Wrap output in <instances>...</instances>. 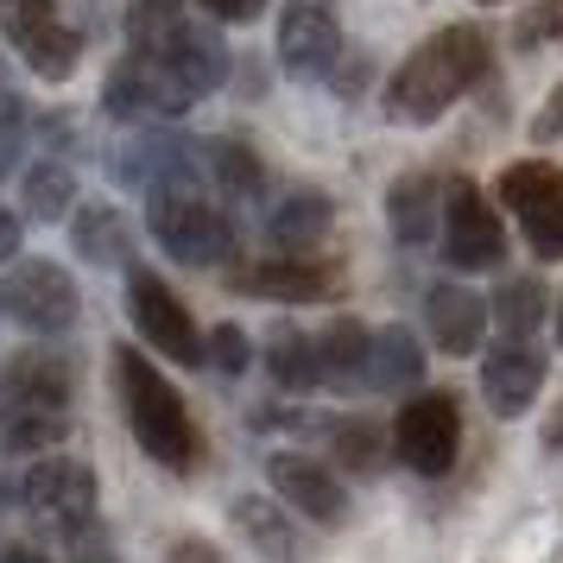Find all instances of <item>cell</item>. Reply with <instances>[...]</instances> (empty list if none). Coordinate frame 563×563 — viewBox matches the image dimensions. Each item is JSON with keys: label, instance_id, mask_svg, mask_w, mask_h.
Here are the masks:
<instances>
[{"label": "cell", "instance_id": "44dd1931", "mask_svg": "<svg viewBox=\"0 0 563 563\" xmlns=\"http://www.w3.org/2000/svg\"><path fill=\"white\" fill-rule=\"evenodd\" d=\"M335 209L323 190H291V197H279L273 203V216H266V234H273V247L279 254H310L323 234H330Z\"/></svg>", "mask_w": 563, "mask_h": 563}, {"label": "cell", "instance_id": "f35d334b", "mask_svg": "<svg viewBox=\"0 0 563 563\" xmlns=\"http://www.w3.org/2000/svg\"><path fill=\"white\" fill-rule=\"evenodd\" d=\"M172 563H222V551H216L209 538H178V544H172Z\"/></svg>", "mask_w": 563, "mask_h": 563}, {"label": "cell", "instance_id": "74e56055", "mask_svg": "<svg viewBox=\"0 0 563 563\" xmlns=\"http://www.w3.org/2000/svg\"><path fill=\"white\" fill-rule=\"evenodd\" d=\"M563 140V82L551 89V102L532 114V146H558Z\"/></svg>", "mask_w": 563, "mask_h": 563}, {"label": "cell", "instance_id": "ab89813d", "mask_svg": "<svg viewBox=\"0 0 563 563\" xmlns=\"http://www.w3.org/2000/svg\"><path fill=\"white\" fill-rule=\"evenodd\" d=\"M0 563H52V558H45V551H32V544H7Z\"/></svg>", "mask_w": 563, "mask_h": 563}, {"label": "cell", "instance_id": "836d02e7", "mask_svg": "<svg viewBox=\"0 0 563 563\" xmlns=\"http://www.w3.org/2000/svg\"><path fill=\"white\" fill-rule=\"evenodd\" d=\"M335 418H317V411H298V406H266L254 411V431H310V437H330Z\"/></svg>", "mask_w": 563, "mask_h": 563}, {"label": "cell", "instance_id": "30bf717a", "mask_svg": "<svg viewBox=\"0 0 563 563\" xmlns=\"http://www.w3.org/2000/svg\"><path fill=\"white\" fill-rule=\"evenodd\" d=\"M20 500H26V512L45 526V532L70 538L82 532V526H96V475L82 468L77 456H45L26 468V482H20Z\"/></svg>", "mask_w": 563, "mask_h": 563}, {"label": "cell", "instance_id": "7402d4cb", "mask_svg": "<svg viewBox=\"0 0 563 563\" xmlns=\"http://www.w3.org/2000/svg\"><path fill=\"white\" fill-rule=\"evenodd\" d=\"M70 247H77V260H89V266H121L133 247V229L128 216L114 203H82L70 209Z\"/></svg>", "mask_w": 563, "mask_h": 563}, {"label": "cell", "instance_id": "e575fe53", "mask_svg": "<svg viewBox=\"0 0 563 563\" xmlns=\"http://www.w3.org/2000/svg\"><path fill=\"white\" fill-rule=\"evenodd\" d=\"M209 367L216 374H247V335L234 330V323H222V330H209Z\"/></svg>", "mask_w": 563, "mask_h": 563}, {"label": "cell", "instance_id": "f1b7e54d", "mask_svg": "<svg viewBox=\"0 0 563 563\" xmlns=\"http://www.w3.org/2000/svg\"><path fill=\"white\" fill-rule=\"evenodd\" d=\"M70 197H77V178L64 158H45L26 172V216L32 222H64L70 216Z\"/></svg>", "mask_w": 563, "mask_h": 563}, {"label": "cell", "instance_id": "d4e9b609", "mask_svg": "<svg viewBox=\"0 0 563 563\" xmlns=\"http://www.w3.org/2000/svg\"><path fill=\"white\" fill-rule=\"evenodd\" d=\"M424 380V349L411 330H374V355H367V386L380 393H399V386H418Z\"/></svg>", "mask_w": 563, "mask_h": 563}, {"label": "cell", "instance_id": "60d3db41", "mask_svg": "<svg viewBox=\"0 0 563 563\" xmlns=\"http://www.w3.org/2000/svg\"><path fill=\"white\" fill-rule=\"evenodd\" d=\"M544 443H558V450H563V411H558V424H551V431H544Z\"/></svg>", "mask_w": 563, "mask_h": 563}, {"label": "cell", "instance_id": "ffe728a7", "mask_svg": "<svg viewBox=\"0 0 563 563\" xmlns=\"http://www.w3.org/2000/svg\"><path fill=\"white\" fill-rule=\"evenodd\" d=\"M386 222H393V234L406 247H424L437 234V222H443V184L431 172H406V178L386 190Z\"/></svg>", "mask_w": 563, "mask_h": 563}, {"label": "cell", "instance_id": "52a82bcc", "mask_svg": "<svg viewBox=\"0 0 563 563\" xmlns=\"http://www.w3.org/2000/svg\"><path fill=\"white\" fill-rule=\"evenodd\" d=\"M456 450H462L456 393H418V399L399 406V418H393V456H399V468L437 482V475L456 468Z\"/></svg>", "mask_w": 563, "mask_h": 563}, {"label": "cell", "instance_id": "9a60e30c", "mask_svg": "<svg viewBox=\"0 0 563 563\" xmlns=\"http://www.w3.org/2000/svg\"><path fill=\"white\" fill-rule=\"evenodd\" d=\"M52 411H70V361L57 349H26L0 361V424L52 418Z\"/></svg>", "mask_w": 563, "mask_h": 563}, {"label": "cell", "instance_id": "7bdbcfd3", "mask_svg": "<svg viewBox=\"0 0 563 563\" xmlns=\"http://www.w3.org/2000/svg\"><path fill=\"white\" fill-rule=\"evenodd\" d=\"M0 310H7V305H0Z\"/></svg>", "mask_w": 563, "mask_h": 563}, {"label": "cell", "instance_id": "d6986e66", "mask_svg": "<svg viewBox=\"0 0 563 563\" xmlns=\"http://www.w3.org/2000/svg\"><path fill=\"white\" fill-rule=\"evenodd\" d=\"M424 330L443 355H475L487 335V298L468 285H431L424 291Z\"/></svg>", "mask_w": 563, "mask_h": 563}, {"label": "cell", "instance_id": "2e32d148", "mask_svg": "<svg viewBox=\"0 0 563 563\" xmlns=\"http://www.w3.org/2000/svg\"><path fill=\"white\" fill-rule=\"evenodd\" d=\"M335 57H342V20H335V0H285L279 13V64L291 77H330Z\"/></svg>", "mask_w": 563, "mask_h": 563}, {"label": "cell", "instance_id": "3957f363", "mask_svg": "<svg viewBox=\"0 0 563 563\" xmlns=\"http://www.w3.org/2000/svg\"><path fill=\"white\" fill-rule=\"evenodd\" d=\"M128 45H133V57H153L158 70H172L197 102L229 82V45H222V32L190 20L184 0H133Z\"/></svg>", "mask_w": 563, "mask_h": 563}, {"label": "cell", "instance_id": "ac0fdd59", "mask_svg": "<svg viewBox=\"0 0 563 563\" xmlns=\"http://www.w3.org/2000/svg\"><path fill=\"white\" fill-rule=\"evenodd\" d=\"M544 386V349L532 342H507V349H487L482 361V399L494 418H526V406Z\"/></svg>", "mask_w": 563, "mask_h": 563}, {"label": "cell", "instance_id": "f546056e", "mask_svg": "<svg viewBox=\"0 0 563 563\" xmlns=\"http://www.w3.org/2000/svg\"><path fill=\"white\" fill-rule=\"evenodd\" d=\"M494 317H500V330H507L512 342H526V335L551 317V298H544V285H538V279H512V285H500Z\"/></svg>", "mask_w": 563, "mask_h": 563}, {"label": "cell", "instance_id": "5bb4252c", "mask_svg": "<svg viewBox=\"0 0 563 563\" xmlns=\"http://www.w3.org/2000/svg\"><path fill=\"white\" fill-rule=\"evenodd\" d=\"M197 102L190 89H184L172 70H158L153 57H121L114 70H108V82H102V108L114 114V121H178L184 108Z\"/></svg>", "mask_w": 563, "mask_h": 563}, {"label": "cell", "instance_id": "484cf974", "mask_svg": "<svg viewBox=\"0 0 563 563\" xmlns=\"http://www.w3.org/2000/svg\"><path fill=\"white\" fill-rule=\"evenodd\" d=\"M229 519H234V532L247 538L266 563H298V538H291L285 512L273 507V500H234Z\"/></svg>", "mask_w": 563, "mask_h": 563}, {"label": "cell", "instance_id": "4dcf8cb0", "mask_svg": "<svg viewBox=\"0 0 563 563\" xmlns=\"http://www.w3.org/2000/svg\"><path fill=\"white\" fill-rule=\"evenodd\" d=\"M70 437V411H52V418H13V424H0V443L13 450V456H26V450H57Z\"/></svg>", "mask_w": 563, "mask_h": 563}, {"label": "cell", "instance_id": "cb8c5ba5", "mask_svg": "<svg viewBox=\"0 0 563 563\" xmlns=\"http://www.w3.org/2000/svg\"><path fill=\"white\" fill-rule=\"evenodd\" d=\"M367 355H374V330L355 323V317H335L330 330L317 335V361H323V380L330 386L367 380Z\"/></svg>", "mask_w": 563, "mask_h": 563}, {"label": "cell", "instance_id": "b9f144b4", "mask_svg": "<svg viewBox=\"0 0 563 563\" xmlns=\"http://www.w3.org/2000/svg\"><path fill=\"white\" fill-rule=\"evenodd\" d=\"M558 335H563V305H558Z\"/></svg>", "mask_w": 563, "mask_h": 563}, {"label": "cell", "instance_id": "4316f807", "mask_svg": "<svg viewBox=\"0 0 563 563\" xmlns=\"http://www.w3.org/2000/svg\"><path fill=\"white\" fill-rule=\"evenodd\" d=\"M330 443H335V462H342L349 475H380L386 456H393V431L367 424V418H335Z\"/></svg>", "mask_w": 563, "mask_h": 563}, {"label": "cell", "instance_id": "4fadbf2b", "mask_svg": "<svg viewBox=\"0 0 563 563\" xmlns=\"http://www.w3.org/2000/svg\"><path fill=\"white\" fill-rule=\"evenodd\" d=\"M197 172H203V153L184 133H140L114 153V178L140 190L146 203L165 197V190H197Z\"/></svg>", "mask_w": 563, "mask_h": 563}, {"label": "cell", "instance_id": "7a4b0ae2", "mask_svg": "<svg viewBox=\"0 0 563 563\" xmlns=\"http://www.w3.org/2000/svg\"><path fill=\"white\" fill-rule=\"evenodd\" d=\"M114 393H121L133 443H140L158 468L197 475V462H203V431H197V418L184 406V393L146 361V349H114Z\"/></svg>", "mask_w": 563, "mask_h": 563}, {"label": "cell", "instance_id": "1f68e13d", "mask_svg": "<svg viewBox=\"0 0 563 563\" xmlns=\"http://www.w3.org/2000/svg\"><path fill=\"white\" fill-rule=\"evenodd\" d=\"M512 45H519V52L563 45V0H532V7L512 20Z\"/></svg>", "mask_w": 563, "mask_h": 563}, {"label": "cell", "instance_id": "7c38bea8", "mask_svg": "<svg viewBox=\"0 0 563 563\" xmlns=\"http://www.w3.org/2000/svg\"><path fill=\"white\" fill-rule=\"evenodd\" d=\"M229 285L266 305H317L342 291V266L335 260H310V254H266L247 266H229Z\"/></svg>", "mask_w": 563, "mask_h": 563}, {"label": "cell", "instance_id": "8fae6325", "mask_svg": "<svg viewBox=\"0 0 563 563\" xmlns=\"http://www.w3.org/2000/svg\"><path fill=\"white\" fill-rule=\"evenodd\" d=\"M0 305H7V317L26 335H64V330H77V317H82L77 279L57 260H20L13 279L0 285Z\"/></svg>", "mask_w": 563, "mask_h": 563}, {"label": "cell", "instance_id": "8d00e7d4", "mask_svg": "<svg viewBox=\"0 0 563 563\" xmlns=\"http://www.w3.org/2000/svg\"><path fill=\"white\" fill-rule=\"evenodd\" d=\"M209 20H222V26H254L260 13H266V0H197Z\"/></svg>", "mask_w": 563, "mask_h": 563}, {"label": "cell", "instance_id": "8992f818", "mask_svg": "<svg viewBox=\"0 0 563 563\" xmlns=\"http://www.w3.org/2000/svg\"><path fill=\"white\" fill-rule=\"evenodd\" d=\"M0 38L26 57L32 77L64 82L82 64V32L57 13V0H0Z\"/></svg>", "mask_w": 563, "mask_h": 563}, {"label": "cell", "instance_id": "d6a6232c", "mask_svg": "<svg viewBox=\"0 0 563 563\" xmlns=\"http://www.w3.org/2000/svg\"><path fill=\"white\" fill-rule=\"evenodd\" d=\"M20 146H26V108L13 89H0V178L20 165Z\"/></svg>", "mask_w": 563, "mask_h": 563}, {"label": "cell", "instance_id": "277c9868", "mask_svg": "<svg viewBox=\"0 0 563 563\" xmlns=\"http://www.w3.org/2000/svg\"><path fill=\"white\" fill-rule=\"evenodd\" d=\"M437 254L450 260L456 273H494L507 260V229H500V209L487 203L482 184L450 178L443 184V222H437Z\"/></svg>", "mask_w": 563, "mask_h": 563}, {"label": "cell", "instance_id": "9c48e42d", "mask_svg": "<svg viewBox=\"0 0 563 563\" xmlns=\"http://www.w3.org/2000/svg\"><path fill=\"white\" fill-rule=\"evenodd\" d=\"M128 317H133V330L146 335V349H158L165 361H178V367L209 361L203 335H197V317L184 310V298L158 279L153 266H128Z\"/></svg>", "mask_w": 563, "mask_h": 563}, {"label": "cell", "instance_id": "5b68a950", "mask_svg": "<svg viewBox=\"0 0 563 563\" xmlns=\"http://www.w3.org/2000/svg\"><path fill=\"white\" fill-rule=\"evenodd\" d=\"M146 229H153V241L178 266H222L234 247L229 216L216 203H203L197 190H165V197H153L146 203Z\"/></svg>", "mask_w": 563, "mask_h": 563}, {"label": "cell", "instance_id": "6da1fadb", "mask_svg": "<svg viewBox=\"0 0 563 563\" xmlns=\"http://www.w3.org/2000/svg\"><path fill=\"white\" fill-rule=\"evenodd\" d=\"M494 77V38L482 26H443L393 70L386 82V114L399 128H431L450 108Z\"/></svg>", "mask_w": 563, "mask_h": 563}, {"label": "cell", "instance_id": "ba28073f", "mask_svg": "<svg viewBox=\"0 0 563 563\" xmlns=\"http://www.w3.org/2000/svg\"><path fill=\"white\" fill-rule=\"evenodd\" d=\"M494 197L512 209V222L526 229V247L538 260H563V165L551 158H519L500 172Z\"/></svg>", "mask_w": 563, "mask_h": 563}, {"label": "cell", "instance_id": "603a6c76", "mask_svg": "<svg viewBox=\"0 0 563 563\" xmlns=\"http://www.w3.org/2000/svg\"><path fill=\"white\" fill-rule=\"evenodd\" d=\"M203 172L216 178V190H229V197H241V203L266 190V165H260V153L247 146V140H234V133L203 140Z\"/></svg>", "mask_w": 563, "mask_h": 563}, {"label": "cell", "instance_id": "83f0119b", "mask_svg": "<svg viewBox=\"0 0 563 563\" xmlns=\"http://www.w3.org/2000/svg\"><path fill=\"white\" fill-rule=\"evenodd\" d=\"M266 367H273V380H279L285 393H310V386L323 380L317 342L298 335V330H273V342H266Z\"/></svg>", "mask_w": 563, "mask_h": 563}, {"label": "cell", "instance_id": "e0dca14e", "mask_svg": "<svg viewBox=\"0 0 563 563\" xmlns=\"http://www.w3.org/2000/svg\"><path fill=\"white\" fill-rule=\"evenodd\" d=\"M266 482H273V494H279L285 507H298L305 519H317L323 532H335L349 519V487L335 482L323 462L279 450V456H266Z\"/></svg>", "mask_w": 563, "mask_h": 563}, {"label": "cell", "instance_id": "d590c367", "mask_svg": "<svg viewBox=\"0 0 563 563\" xmlns=\"http://www.w3.org/2000/svg\"><path fill=\"white\" fill-rule=\"evenodd\" d=\"M64 551H70V563H114V544H108L102 519H96V526H82V532H70V538H64Z\"/></svg>", "mask_w": 563, "mask_h": 563}]
</instances>
